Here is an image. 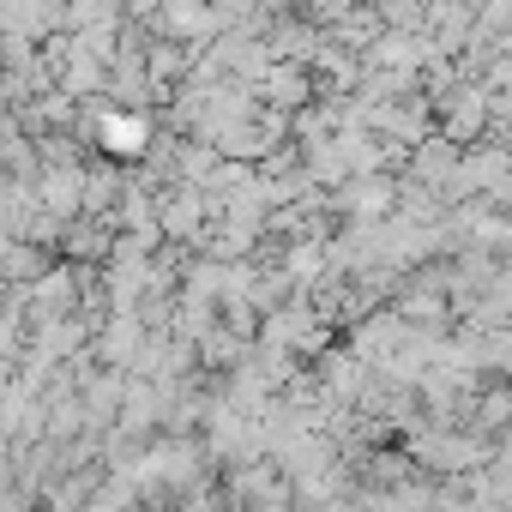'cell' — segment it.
<instances>
[{"mask_svg":"<svg viewBox=\"0 0 512 512\" xmlns=\"http://www.w3.org/2000/svg\"><path fill=\"white\" fill-rule=\"evenodd\" d=\"M266 512H296V506H266Z\"/></svg>","mask_w":512,"mask_h":512,"instance_id":"5","label":"cell"},{"mask_svg":"<svg viewBox=\"0 0 512 512\" xmlns=\"http://www.w3.org/2000/svg\"><path fill=\"white\" fill-rule=\"evenodd\" d=\"M67 253H73V260H115V241H109V223H97V229H91V223L79 217V223L67 229Z\"/></svg>","mask_w":512,"mask_h":512,"instance_id":"4","label":"cell"},{"mask_svg":"<svg viewBox=\"0 0 512 512\" xmlns=\"http://www.w3.org/2000/svg\"><path fill=\"white\" fill-rule=\"evenodd\" d=\"M266 97H272L278 109H302V103L314 97V79H308L302 67H272V73H266Z\"/></svg>","mask_w":512,"mask_h":512,"instance_id":"3","label":"cell"},{"mask_svg":"<svg viewBox=\"0 0 512 512\" xmlns=\"http://www.w3.org/2000/svg\"><path fill=\"white\" fill-rule=\"evenodd\" d=\"M470 416H476L470 434H482V440H488V434H506V428H512V386H482Z\"/></svg>","mask_w":512,"mask_h":512,"instance_id":"2","label":"cell"},{"mask_svg":"<svg viewBox=\"0 0 512 512\" xmlns=\"http://www.w3.org/2000/svg\"><path fill=\"white\" fill-rule=\"evenodd\" d=\"M25 308L37 326H55V320H73L79 314V266H55L43 278L25 284Z\"/></svg>","mask_w":512,"mask_h":512,"instance_id":"1","label":"cell"}]
</instances>
